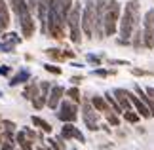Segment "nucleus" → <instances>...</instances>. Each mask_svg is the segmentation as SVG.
<instances>
[{"instance_id":"obj_9","label":"nucleus","mask_w":154,"mask_h":150,"mask_svg":"<svg viewBox=\"0 0 154 150\" xmlns=\"http://www.w3.org/2000/svg\"><path fill=\"white\" fill-rule=\"evenodd\" d=\"M61 137H63V139H69V141L76 139L78 142H86L84 135H82V131H80V129H76V125H72V124H65V125H63V129H61Z\"/></svg>"},{"instance_id":"obj_21","label":"nucleus","mask_w":154,"mask_h":150,"mask_svg":"<svg viewBox=\"0 0 154 150\" xmlns=\"http://www.w3.org/2000/svg\"><path fill=\"white\" fill-rule=\"evenodd\" d=\"M65 95L70 99V101H74V103H80V91H78V87H70V89H67L65 91Z\"/></svg>"},{"instance_id":"obj_3","label":"nucleus","mask_w":154,"mask_h":150,"mask_svg":"<svg viewBox=\"0 0 154 150\" xmlns=\"http://www.w3.org/2000/svg\"><path fill=\"white\" fill-rule=\"evenodd\" d=\"M82 2H72L67 17V27H69V38L72 44H80L82 42Z\"/></svg>"},{"instance_id":"obj_28","label":"nucleus","mask_w":154,"mask_h":150,"mask_svg":"<svg viewBox=\"0 0 154 150\" xmlns=\"http://www.w3.org/2000/svg\"><path fill=\"white\" fill-rule=\"evenodd\" d=\"M82 82L80 76H70V84H74V86H78V84Z\"/></svg>"},{"instance_id":"obj_1","label":"nucleus","mask_w":154,"mask_h":150,"mask_svg":"<svg viewBox=\"0 0 154 150\" xmlns=\"http://www.w3.org/2000/svg\"><path fill=\"white\" fill-rule=\"evenodd\" d=\"M8 4L11 6V11L15 15V21L17 25L21 27V32L25 38H32L34 34V19H32V14H31V6H29L27 0H8Z\"/></svg>"},{"instance_id":"obj_13","label":"nucleus","mask_w":154,"mask_h":150,"mask_svg":"<svg viewBox=\"0 0 154 150\" xmlns=\"http://www.w3.org/2000/svg\"><path fill=\"white\" fill-rule=\"evenodd\" d=\"M91 101V105L95 106V109L101 112V114H105V112H109V110H112V106L109 105V101H106L105 97H99V95H95V97H91L90 99ZM116 112V110H114Z\"/></svg>"},{"instance_id":"obj_25","label":"nucleus","mask_w":154,"mask_h":150,"mask_svg":"<svg viewBox=\"0 0 154 150\" xmlns=\"http://www.w3.org/2000/svg\"><path fill=\"white\" fill-rule=\"evenodd\" d=\"M44 69L48 70V72H51V74H61V67H53V65H44Z\"/></svg>"},{"instance_id":"obj_23","label":"nucleus","mask_w":154,"mask_h":150,"mask_svg":"<svg viewBox=\"0 0 154 150\" xmlns=\"http://www.w3.org/2000/svg\"><path fill=\"white\" fill-rule=\"evenodd\" d=\"M131 44H133V47H141V46H145V44H143V31H137V32L133 34Z\"/></svg>"},{"instance_id":"obj_2","label":"nucleus","mask_w":154,"mask_h":150,"mask_svg":"<svg viewBox=\"0 0 154 150\" xmlns=\"http://www.w3.org/2000/svg\"><path fill=\"white\" fill-rule=\"evenodd\" d=\"M139 17H141V2L139 0H129L120 17V38L122 40H129L133 36L135 27L139 25Z\"/></svg>"},{"instance_id":"obj_18","label":"nucleus","mask_w":154,"mask_h":150,"mask_svg":"<svg viewBox=\"0 0 154 150\" xmlns=\"http://www.w3.org/2000/svg\"><path fill=\"white\" fill-rule=\"evenodd\" d=\"M46 55L51 57V59H55V61H61V59L67 57V53L61 51V50H55V47H48V50H46Z\"/></svg>"},{"instance_id":"obj_22","label":"nucleus","mask_w":154,"mask_h":150,"mask_svg":"<svg viewBox=\"0 0 154 150\" xmlns=\"http://www.w3.org/2000/svg\"><path fill=\"white\" fill-rule=\"evenodd\" d=\"M124 118H126L129 124H137V122H139V118H141V114H139V112H131V110H126V112H124Z\"/></svg>"},{"instance_id":"obj_6","label":"nucleus","mask_w":154,"mask_h":150,"mask_svg":"<svg viewBox=\"0 0 154 150\" xmlns=\"http://www.w3.org/2000/svg\"><path fill=\"white\" fill-rule=\"evenodd\" d=\"M82 118L90 131H99V110L91 105V101H82Z\"/></svg>"},{"instance_id":"obj_4","label":"nucleus","mask_w":154,"mask_h":150,"mask_svg":"<svg viewBox=\"0 0 154 150\" xmlns=\"http://www.w3.org/2000/svg\"><path fill=\"white\" fill-rule=\"evenodd\" d=\"M122 10H120V2L118 0H109V4L105 6V11H103V31H105V36H114L116 34V27H118V21H120V15Z\"/></svg>"},{"instance_id":"obj_17","label":"nucleus","mask_w":154,"mask_h":150,"mask_svg":"<svg viewBox=\"0 0 154 150\" xmlns=\"http://www.w3.org/2000/svg\"><path fill=\"white\" fill-rule=\"evenodd\" d=\"M31 122H32L34 125H36L38 129L46 131V133H51V125H50L48 122H46V120H42L40 116H32V118H31Z\"/></svg>"},{"instance_id":"obj_27","label":"nucleus","mask_w":154,"mask_h":150,"mask_svg":"<svg viewBox=\"0 0 154 150\" xmlns=\"http://www.w3.org/2000/svg\"><path fill=\"white\" fill-rule=\"evenodd\" d=\"M14 141H4L2 145H0V150H14Z\"/></svg>"},{"instance_id":"obj_10","label":"nucleus","mask_w":154,"mask_h":150,"mask_svg":"<svg viewBox=\"0 0 154 150\" xmlns=\"http://www.w3.org/2000/svg\"><path fill=\"white\" fill-rule=\"evenodd\" d=\"M65 91H67V89L63 86H53L50 89V95H48V106L50 109H57V105H61Z\"/></svg>"},{"instance_id":"obj_29","label":"nucleus","mask_w":154,"mask_h":150,"mask_svg":"<svg viewBox=\"0 0 154 150\" xmlns=\"http://www.w3.org/2000/svg\"><path fill=\"white\" fill-rule=\"evenodd\" d=\"M8 72H10V67H0V74L2 76H6Z\"/></svg>"},{"instance_id":"obj_15","label":"nucleus","mask_w":154,"mask_h":150,"mask_svg":"<svg viewBox=\"0 0 154 150\" xmlns=\"http://www.w3.org/2000/svg\"><path fill=\"white\" fill-rule=\"evenodd\" d=\"M40 93V84H36V82H31L29 86L25 87V91H23V97L25 99H29V101H32L36 95Z\"/></svg>"},{"instance_id":"obj_8","label":"nucleus","mask_w":154,"mask_h":150,"mask_svg":"<svg viewBox=\"0 0 154 150\" xmlns=\"http://www.w3.org/2000/svg\"><path fill=\"white\" fill-rule=\"evenodd\" d=\"M143 44L149 50L154 47V8L146 11L143 19Z\"/></svg>"},{"instance_id":"obj_5","label":"nucleus","mask_w":154,"mask_h":150,"mask_svg":"<svg viewBox=\"0 0 154 150\" xmlns=\"http://www.w3.org/2000/svg\"><path fill=\"white\" fill-rule=\"evenodd\" d=\"M93 25H95V0H86L82 6V32L88 40L93 38Z\"/></svg>"},{"instance_id":"obj_14","label":"nucleus","mask_w":154,"mask_h":150,"mask_svg":"<svg viewBox=\"0 0 154 150\" xmlns=\"http://www.w3.org/2000/svg\"><path fill=\"white\" fill-rule=\"evenodd\" d=\"M29 78H31V70L29 69H21L17 74H14L10 78V86H19V84H25Z\"/></svg>"},{"instance_id":"obj_12","label":"nucleus","mask_w":154,"mask_h":150,"mask_svg":"<svg viewBox=\"0 0 154 150\" xmlns=\"http://www.w3.org/2000/svg\"><path fill=\"white\" fill-rule=\"evenodd\" d=\"M10 27V10H8V2L0 0V31H6Z\"/></svg>"},{"instance_id":"obj_20","label":"nucleus","mask_w":154,"mask_h":150,"mask_svg":"<svg viewBox=\"0 0 154 150\" xmlns=\"http://www.w3.org/2000/svg\"><path fill=\"white\" fill-rule=\"evenodd\" d=\"M105 118H106V122H109L110 125H120V118H118V112H114V110L105 112Z\"/></svg>"},{"instance_id":"obj_19","label":"nucleus","mask_w":154,"mask_h":150,"mask_svg":"<svg viewBox=\"0 0 154 150\" xmlns=\"http://www.w3.org/2000/svg\"><path fill=\"white\" fill-rule=\"evenodd\" d=\"M15 42H11V40H8V38H4L2 42H0V51H4V53H10V51H14L15 50Z\"/></svg>"},{"instance_id":"obj_7","label":"nucleus","mask_w":154,"mask_h":150,"mask_svg":"<svg viewBox=\"0 0 154 150\" xmlns=\"http://www.w3.org/2000/svg\"><path fill=\"white\" fill-rule=\"evenodd\" d=\"M57 120H61L63 124H74L78 120V106L74 101H61L57 110Z\"/></svg>"},{"instance_id":"obj_11","label":"nucleus","mask_w":154,"mask_h":150,"mask_svg":"<svg viewBox=\"0 0 154 150\" xmlns=\"http://www.w3.org/2000/svg\"><path fill=\"white\" fill-rule=\"evenodd\" d=\"M114 97L118 101V105H120V109L126 112V110H131V101H129V91L128 89H114Z\"/></svg>"},{"instance_id":"obj_16","label":"nucleus","mask_w":154,"mask_h":150,"mask_svg":"<svg viewBox=\"0 0 154 150\" xmlns=\"http://www.w3.org/2000/svg\"><path fill=\"white\" fill-rule=\"evenodd\" d=\"M15 141L19 142V146H21L23 150H32V145H31L32 141H29V137H27L25 131H19V133H17V137H15Z\"/></svg>"},{"instance_id":"obj_31","label":"nucleus","mask_w":154,"mask_h":150,"mask_svg":"<svg viewBox=\"0 0 154 150\" xmlns=\"http://www.w3.org/2000/svg\"><path fill=\"white\" fill-rule=\"evenodd\" d=\"M0 129H2V118H0Z\"/></svg>"},{"instance_id":"obj_26","label":"nucleus","mask_w":154,"mask_h":150,"mask_svg":"<svg viewBox=\"0 0 154 150\" xmlns=\"http://www.w3.org/2000/svg\"><path fill=\"white\" fill-rule=\"evenodd\" d=\"M86 59H88V63H91V65H101V57L99 55H86Z\"/></svg>"},{"instance_id":"obj_24","label":"nucleus","mask_w":154,"mask_h":150,"mask_svg":"<svg viewBox=\"0 0 154 150\" xmlns=\"http://www.w3.org/2000/svg\"><path fill=\"white\" fill-rule=\"evenodd\" d=\"M91 74H93V76H101V78H105V76H109V74H116V72H114V70H105V69H95V70H93Z\"/></svg>"},{"instance_id":"obj_30","label":"nucleus","mask_w":154,"mask_h":150,"mask_svg":"<svg viewBox=\"0 0 154 150\" xmlns=\"http://www.w3.org/2000/svg\"><path fill=\"white\" fill-rule=\"evenodd\" d=\"M38 150H51V148H46V146H44V148H42V146H40V148H38Z\"/></svg>"}]
</instances>
